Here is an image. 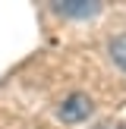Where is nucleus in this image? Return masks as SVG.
<instances>
[{
	"label": "nucleus",
	"instance_id": "20e7f679",
	"mask_svg": "<svg viewBox=\"0 0 126 129\" xmlns=\"http://www.w3.org/2000/svg\"><path fill=\"white\" fill-rule=\"evenodd\" d=\"M101 129H107V126H101Z\"/></svg>",
	"mask_w": 126,
	"mask_h": 129
},
{
	"label": "nucleus",
	"instance_id": "f257e3e1",
	"mask_svg": "<svg viewBox=\"0 0 126 129\" xmlns=\"http://www.w3.org/2000/svg\"><path fill=\"white\" fill-rule=\"evenodd\" d=\"M91 98H88V94H69L66 101H63L60 104V110H57V117L63 120V123H82V120L88 117V113H91Z\"/></svg>",
	"mask_w": 126,
	"mask_h": 129
},
{
	"label": "nucleus",
	"instance_id": "7ed1b4c3",
	"mask_svg": "<svg viewBox=\"0 0 126 129\" xmlns=\"http://www.w3.org/2000/svg\"><path fill=\"white\" fill-rule=\"evenodd\" d=\"M110 57H113V63L126 73V31L117 35V38H110Z\"/></svg>",
	"mask_w": 126,
	"mask_h": 129
},
{
	"label": "nucleus",
	"instance_id": "f03ea898",
	"mask_svg": "<svg viewBox=\"0 0 126 129\" xmlns=\"http://www.w3.org/2000/svg\"><path fill=\"white\" fill-rule=\"evenodd\" d=\"M54 10L60 16H73V19H88L101 10L98 0H54Z\"/></svg>",
	"mask_w": 126,
	"mask_h": 129
}]
</instances>
